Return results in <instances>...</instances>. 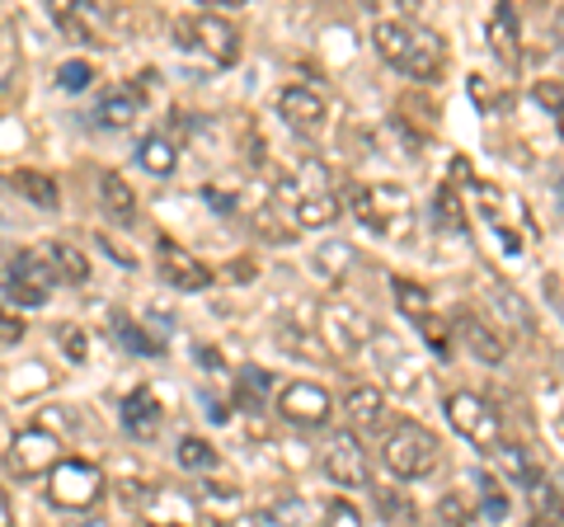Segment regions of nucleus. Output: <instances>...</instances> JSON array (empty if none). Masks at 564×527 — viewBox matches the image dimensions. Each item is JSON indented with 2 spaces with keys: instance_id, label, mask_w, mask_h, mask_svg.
I'll return each mask as SVG.
<instances>
[{
  "instance_id": "obj_29",
  "label": "nucleus",
  "mask_w": 564,
  "mask_h": 527,
  "mask_svg": "<svg viewBox=\"0 0 564 527\" xmlns=\"http://www.w3.org/2000/svg\"><path fill=\"white\" fill-rule=\"evenodd\" d=\"M180 466L184 471H212L217 466V452H212V443H203V438H180Z\"/></svg>"
},
{
  "instance_id": "obj_5",
  "label": "nucleus",
  "mask_w": 564,
  "mask_h": 527,
  "mask_svg": "<svg viewBox=\"0 0 564 527\" xmlns=\"http://www.w3.org/2000/svg\"><path fill=\"white\" fill-rule=\"evenodd\" d=\"M62 462H66L62 438L47 433V429H20L10 438V448H6V466H10V476H20V481L52 476Z\"/></svg>"
},
{
  "instance_id": "obj_20",
  "label": "nucleus",
  "mask_w": 564,
  "mask_h": 527,
  "mask_svg": "<svg viewBox=\"0 0 564 527\" xmlns=\"http://www.w3.org/2000/svg\"><path fill=\"white\" fill-rule=\"evenodd\" d=\"M456 330H462V340L470 344V354L480 363H503V344L499 335H489V330L475 321V315H456Z\"/></svg>"
},
{
  "instance_id": "obj_31",
  "label": "nucleus",
  "mask_w": 564,
  "mask_h": 527,
  "mask_svg": "<svg viewBox=\"0 0 564 527\" xmlns=\"http://www.w3.org/2000/svg\"><path fill=\"white\" fill-rule=\"evenodd\" d=\"M532 99L541 104V109H551L555 122L564 128V80H536L532 85Z\"/></svg>"
},
{
  "instance_id": "obj_30",
  "label": "nucleus",
  "mask_w": 564,
  "mask_h": 527,
  "mask_svg": "<svg viewBox=\"0 0 564 527\" xmlns=\"http://www.w3.org/2000/svg\"><path fill=\"white\" fill-rule=\"evenodd\" d=\"M113 325H118V335H122V348H132V354H141V358H161V344H155L147 330H137L132 321H122V315H118Z\"/></svg>"
},
{
  "instance_id": "obj_21",
  "label": "nucleus",
  "mask_w": 564,
  "mask_h": 527,
  "mask_svg": "<svg viewBox=\"0 0 564 527\" xmlns=\"http://www.w3.org/2000/svg\"><path fill=\"white\" fill-rule=\"evenodd\" d=\"M95 118L104 122V128H128V122L137 118V95L132 90H104Z\"/></svg>"
},
{
  "instance_id": "obj_28",
  "label": "nucleus",
  "mask_w": 564,
  "mask_h": 527,
  "mask_svg": "<svg viewBox=\"0 0 564 527\" xmlns=\"http://www.w3.org/2000/svg\"><path fill=\"white\" fill-rule=\"evenodd\" d=\"M273 391V377L269 373H263V367H245V373H240V406H250V410H259L263 406V396H269Z\"/></svg>"
},
{
  "instance_id": "obj_14",
  "label": "nucleus",
  "mask_w": 564,
  "mask_h": 527,
  "mask_svg": "<svg viewBox=\"0 0 564 527\" xmlns=\"http://www.w3.org/2000/svg\"><path fill=\"white\" fill-rule=\"evenodd\" d=\"M161 419H165V410H161V400H155L151 386H137V391L122 400V429L132 438H141V443H151V438L161 433Z\"/></svg>"
},
{
  "instance_id": "obj_2",
  "label": "nucleus",
  "mask_w": 564,
  "mask_h": 527,
  "mask_svg": "<svg viewBox=\"0 0 564 527\" xmlns=\"http://www.w3.org/2000/svg\"><path fill=\"white\" fill-rule=\"evenodd\" d=\"M348 207L367 232L377 236H410L414 226V203L400 184H358L348 189Z\"/></svg>"
},
{
  "instance_id": "obj_43",
  "label": "nucleus",
  "mask_w": 564,
  "mask_h": 527,
  "mask_svg": "<svg viewBox=\"0 0 564 527\" xmlns=\"http://www.w3.org/2000/svg\"><path fill=\"white\" fill-rule=\"evenodd\" d=\"M532 527H564V523H532Z\"/></svg>"
},
{
  "instance_id": "obj_15",
  "label": "nucleus",
  "mask_w": 564,
  "mask_h": 527,
  "mask_svg": "<svg viewBox=\"0 0 564 527\" xmlns=\"http://www.w3.org/2000/svg\"><path fill=\"white\" fill-rule=\"evenodd\" d=\"M311 269H315V278H325V283H344L348 269H358V250H352L348 240H325L321 250L311 255Z\"/></svg>"
},
{
  "instance_id": "obj_13",
  "label": "nucleus",
  "mask_w": 564,
  "mask_h": 527,
  "mask_svg": "<svg viewBox=\"0 0 564 527\" xmlns=\"http://www.w3.org/2000/svg\"><path fill=\"white\" fill-rule=\"evenodd\" d=\"M278 114L282 122H292L296 132H315L325 122V99L311 90V85H288V90L278 95Z\"/></svg>"
},
{
  "instance_id": "obj_3",
  "label": "nucleus",
  "mask_w": 564,
  "mask_h": 527,
  "mask_svg": "<svg viewBox=\"0 0 564 527\" xmlns=\"http://www.w3.org/2000/svg\"><path fill=\"white\" fill-rule=\"evenodd\" d=\"M381 456H386V466H391V476L423 481L437 466V438L423 429V424H414V419H400V424L386 433Z\"/></svg>"
},
{
  "instance_id": "obj_41",
  "label": "nucleus",
  "mask_w": 564,
  "mask_h": 527,
  "mask_svg": "<svg viewBox=\"0 0 564 527\" xmlns=\"http://www.w3.org/2000/svg\"><path fill=\"white\" fill-rule=\"evenodd\" d=\"M198 363H207V367H221V354H217V348H198Z\"/></svg>"
},
{
  "instance_id": "obj_17",
  "label": "nucleus",
  "mask_w": 564,
  "mask_h": 527,
  "mask_svg": "<svg viewBox=\"0 0 564 527\" xmlns=\"http://www.w3.org/2000/svg\"><path fill=\"white\" fill-rule=\"evenodd\" d=\"M489 47H494V57H499L503 66H518L522 62L518 20H513V10H508V6H494V14H489Z\"/></svg>"
},
{
  "instance_id": "obj_36",
  "label": "nucleus",
  "mask_w": 564,
  "mask_h": 527,
  "mask_svg": "<svg viewBox=\"0 0 564 527\" xmlns=\"http://www.w3.org/2000/svg\"><path fill=\"white\" fill-rule=\"evenodd\" d=\"M480 495H485V514H489V518H503V514H508V504H503V490L494 485L489 476H480Z\"/></svg>"
},
{
  "instance_id": "obj_9",
  "label": "nucleus",
  "mask_w": 564,
  "mask_h": 527,
  "mask_svg": "<svg viewBox=\"0 0 564 527\" xmlns=\"http://www.w3.org/2000/svg\"><path fill=\"white\" fill-rule=\"evenodd\" d=\"M52 288H57V269H52L47 250H24L20 259H10L6 292L20 306H43L47 297H52Z\"/></svg>"
},
{
  "instance_id": "obj_33",
  "label": "nucleus",
  "mask_w": 564,
  "mask_h": 527,
  "mask_svg": "<svg viewBox=\"0 0 564 527\" xmlns=\"http://www.w3.org/2000/svg\"><path fill=\"white\" fill-rule=\"evenodd\" d=\"M437 518H443L447 527H466V523H470V508H466V499L452 490V495H443V504H437Z\"/></svg>"
},
{
  "instance_id": "obj_40",
  "label": "nucleus",
  "mask_w": 564,
  "mask_h": 527,
  "mask_svg": "<svg viewBox=\"0 0 564 527\" xmlns=\"http://www.w3.org/2000/svg\"><path fill=\"white\" fill-rule=\"evenodd\" d=\"M0 527H14V504H10L6 490H0Z\"/></svg>"
},
{
  "instance_id": "obj_24",
  "label": "nucleus",
  "mask_w": 564,
  "mask_h": 527,
  "mask_svg": "<svg viewBox=\"0 0 564 527\" xmlns=\"http://www.w3.org/2000/svg\"><path fill=\"white\" fill-rule=\"evenodd\" d=\"M532 523H564V495L551 485V481H532Z\"/></svg>"
},
{
  "instance_id": "obj_34",
  "label": "nucleus",
  "mask_w": 564,
  "mask_h": 527,
  "mask_svg": "<svg viewBox=\"0 0 564 527\" xmlns=\"http://www.w3.org/2000/svg\"><path fill=\"white\" fill-rule=\"evenodd\" d=\"M24 330H29V325H24V315H20V311L0 306V344H6V348H10V344H20V340H24Z\"/></svg>"
},
{
  "instance_id": "obj_18",
  "label": "nucleus",
  "mask_w": 564,
  "mask_h": 527,
  "mask_svg": "<svg viewBox=\"0 0 564 527\" xmlns=\"http://www.w3.org/2000/svg\"><path fill=\"white\" fill-rule=\"evenodd\" d=\"M344 415L352 429H377L381 415H386V396L381 386H352V391L344 396Z\"/></svg>"
},
{
  "instance_id": "obj_42",
  "label": "nucleus",
  "mask_w": 564,
  "mask_h": 527,
  "mask_svg": "<svg viewBox=\"0 0 564 527\" xmlns=\"http://www.w3.org/2000/svg\"><path fill=\"white\" fill-rule=\"evenodd\" d=\"M80 527H109V523H104V518H95V523H80Z\"/></svg>"
},
{
  "instance_id": "obj_4",
  "label": "nucleus",
  "mask_w": 564,
  "mask_h": 527,
  "mask_svg": "<svg viewBox=\"0 0 564 527\" xmlns=\"http://www.w3.org/2000/svg\"><path fill=\"white\" fill-rule=\"evenodd\" d=\"M292 203H296V222L302 226H329L334 217H339V193H334L329 184V170L321 161H302V170H296V180H292Z\"/></svg>"
},
{
  "instance_id": "obj_37",
  "label": "nucleus",
  "mask_w": 564,
  "mask_h": 527,
  "mask_svg": "<svg viewBox=\"0 0 564 527\" xmlns=\"http://www.w3.org/2000/svg\"><path fill=\"white\" fill-rule=\"evenodd\" d=\"M62 348H66V358H70V363H80V358H85V330L66 325V330H62Z\"/></svg>"
},
{
  "instance_id": "obj_19",
  "label": "nucleus",
  "mask_w": 564,
  "mask_h": 527,
  "mask_svg": "<svg viewBox=\"0 0 564 527\" xmlns=\"http://www.w3.org/2000/svg\"><path fill=\"white\" fill-rule=\"evenodd\" d=\"M137 161H141V170H151V174H174L180 151H174V142L165 132H147L141 137V147H137Z\"/></svg>"
},
{
  "instance_id": "obj_1",
  "label": "nucleus",
  "mask_w": 564,
  "mask_h": 527,
  "mask_svg": "<svg viewBox=\"0 0 564 527\" xmlns=\"http://www.w3.org/2000/svg\"><path fill=\"white\" fill-rule=\"evenodd\" d=\"M372 39H377V52L395 66V72L414 76V80H437L443 76L447 47H443V39H437L433 29H423L414 20H381L372 29Z\"/></svg>"
},
{
  "instance_id": "obj_16",
  "label": "nucleus",
  "mask_w": 564,
  "mask_h": 527,
  "mask_svg": "<svg viewBox=\"0 0 564 527\" xmlns=\"http://www.w3.org/2000/svg\"><path fill=\"white\" fill-rule=\"evenodd\" d=\"M99 203H104V213H109L113 222H122V226L137 217V193H132V184L122 180L118 170H104L99 174Z\"/></svg>"
},
{
  "instance_id": "obj_35",
  "label": "nucleus",
  "mask_w": 564,
  "mask_h": 527,
  "mask_svg": "<svg viewBox=\"0 0 564 527\" xmlns=\"http://www.w3.org/2000/svg\"><path fill=\"white\" fill-rule=\"evenodd\" d=\"M325 527H362V518H358V508H352L348 499H334L325 508Z\"/></svg>"
},
{
  "instance_id": "obj_25",
  "label": "nucleus",
  "mask_w": 564,
  "mask_h": 527,
  "mask_svg": "<svg viewBox=\"0 0 564 527\" xmlns=\"http://www.w3.org/2000/svg\"><path fill=\"white\" fill-rule=\"evenodd\" d=\"M433 213H437V222H443V232H452V236L466 232V207H462V193L456 189L443 184L433 193Z\"/></svg>"
},
{
  "instance_id": "obj_22",
  "label": "nucleus",
  "mask_w": 564,
  "mask_h": 527,
  "mask_svg": "<svg viewBox=\"0 0 564 527\" xmlns=\"http://www.w3.org/2000/svg\"><path fill=\"white\" fill-rule=\"evenodd\" d=\"M14 189L24 193V198L33 203V207H62V193H57V180H47V174H39V170H20L10 180Z\"/></svg>"
},
{
  "instance_id": "obj_44",
  "label": "nucleus",
  "mask_w": 564,
  "mask_h": 527,
  "mask_svg": "<svg viewBox=\"0 0 564 527\" xmlns=\"http://www.w3.org/2000/svg\"><path fill=\"white\" fill-rule=\"evenodd\" d=\"M151 527H180V523H151Z\"/></svg>"
},
{
  "instance_id": "obj_27",
  "label": "nucleus",
  "mask_w": 564,
  "mask_h": 527,
  "mask_svg": "<svg viewBox=\"0 0 564 527\" xmlns=\"http://www.w3.org/2000/svg\"><path fill=\"white\" fill-rule=\"evenodd\" d=\"M499 466H503V476L518 481V485H532V481L541 476V471L532 466V456H527L518 443H503V448H499Z\"/></svg>"
},
{
  "instance_id": "obj_11",
  "label": "nucleus",
  "mask_w": 564,
  "mask_h": 527,
  "mask_svg": "<svg viewBox=\"0 0 564 527\" xmlns=\"http://www.w3.org/2000/svg\"><path fill=\"white\" fill-rule=\"evenodd\" d=\"M325 476L334 485H348V490H358L372 481V471H367V452L358 443V433H334L329 443H325Z\"/></svg>"
},
{
  "instance_id": "obj_39",
  "label": "nucleus",
  "mask_w": 564,
  "mask_h": 527,
  "mask_svg": "<svg viewBox=\"0 0 564 527\" xmlns=\"http://www.w3.org/2000/svg\"><path fill=\"white\" fill-rule=\"evenodd\" d=\"M231 278H236V283H250V278H254V264H250V259H236V264H231Z\"/></svg>"
},
{
  "instance_id": "obj_23",
  "label": "nucleus",
  "mask_w": 564,
  "mask_h": 527,
  "mask_svg": "<svg viewBox=\"0 0 564 527\" xmlns=\"http://www.w3.org/2000/svg\"><path fill=\"white\" fill-rule=\"evenodd\" d=\"M47 259H52V269H57L62 283H76V288H80L85 278H90V259H85L76 245H52Z\"/></svg>"
},
{
  "instance_id": "obj_32",
  "label": "nucleus",
  "mask_w": 564,
  "mask_h": 527,
  "mask_svg": "<svg viewBox=\"0 0 564 527\" xmlns=\"http://www.w3.org/2000/svg\"><path fill=\"white\" fill-rule=\"evenodd\" d=\"M95 80V72H90V62H62L57 66V85H62V90H70V95H76V90H85V85H90Z\"/></svg>"
},
{
  "instance_id": "obj_12",
  "label": "nucleus",
  "mask_w": 564,
  "mask_h": 527,
  "mask_svg": "<svg viewBox=\"0 0 564 527\" xmlns=\"http://www.w3.org/2000/svg\"><path fill=\"white\" fill-rule=\"evenodd\" d=\"M155 259H161V278L170 288H180V292H203L212 288V269L203 259H193L184 245H174V240H161L155 245Z\"/></svg>"
},
{
  "instance_id": "obj_45",
  "label": "nucleus",
  "mask_w": 564,
  "mask_h": 527,
  "mask_svg": "<svg viewBox=\"0 0 564 527\" xmlns=\"http://www.w3.org/2000/svg\"><path fill=\"white\" fill-rule=\"evenodd\" d=\"M207 527H226V523H207Z\"/></svg>"
},
{
  "instance_id": "obj_26",
  "label": "nucleus",
  "mask_w": 564,
  "mask_h": 527,
  "mask_svg": "<svg viewBox=\"0 0 564 527\" xmlns=\"http://www.w3.org/2000/svg\"><path fill=\"white\" fill-rule=\"evenodd\" d=\"M391 292H395V302H400V311L404 315H410V321H429V306H433V297L429 292H423L419 283H410V278H395V283H391Z\"/></svg>"
},
{
  "instance_id": "obj_38",
  "label": "nucleus",
  "mask_w": 564,
  "mask_h": 527,
  "mask_svg": "<svg viewBox=\"0 0 564 527\" xmlns=\"http://www.w3.org/2000/svg\"><path fill=\"white\" fill-rule=\"evenodd\" d=\"M203 193H207V203H212V207H217V213H231V207H236V203H231V198H226V193H221V189H203Z\"/></svg>"
},
{
  "instance_id": "obj_10",
  "label": "nucleus",
  "mask_w": 564,
  "mask_h": 527,
  "mask_svg": "<svg viewBox=\"0 0 564 527\" xmlns=\"http://www.w3.org/2000/svg\"><path fill=\"white\" fill-rule=\"evenodd\" d=\"M278 415L296 429H325L334 415V400L321 381H288L278 391Z\"/></svg>"
},
{
  "instance_id": "obj_8",
  "label": "nucleus",
  "mask_w": 564,
  "mask_h": 527,
  "mask_svg": "<svg viewBox=\"0 0 564 527\" xmlns=\"http://www.w3.org/2000/svg\"><path fill=\"white\" fill-rule=\"evenodd\" d=\"M174 33L193 39L188 47H198L212 66H236V57H240V33L231 20H221V14H193V20L174 24Z\"/></svg>"
},
{
  "instance_id": "obj_7",
  "label": "nucleus",
  "mask_w": 564,
  "mask_h": 527,
  "mask_svg": "<svg viewBox=\"0 0 564 527\" xmlns=\"http://www.w3.org/2000/svg\"><path fill=\"white\" fill-rule=\"evenodd\" d=\"M47 499L57 508H95L104 499V471L85 456H66L47 476Z\"/></svg>"
},
{
  "instance_id": "obj_6",
  "label": "nucleus",
  "mask_w": 564,
  "mask_h": 527,
  "mask_svg": "<svg viewBox=\"0 0 564 527\" xmlns=\"http://www.w3.org/2000/svg\"><path fill=\"white\" fill-rule=\"evenodd\" d=\"M447 419H452V429L470 438V448H503V419L499 410L489 406L485 396H475V391H452L447 396Z\"/></svg>"
}]
</instances>
